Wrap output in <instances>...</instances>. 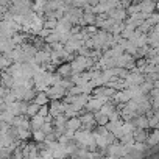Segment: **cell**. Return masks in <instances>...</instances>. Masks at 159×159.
<instances>
[{"mask_svg":"<svg viewBox=\"0 0 159 159\" xmlns=\"http://www.w3.org/2000/svg\"><path fill=\"white\" fill-rule=\"evenodd\" d=\"M35 103H36V105H39V106H42L44 103L47 105V97H45V94H41V95H37V98L35 100Z\"/></svg>","mask_w":159,"mask_h":159,"instance_id":"1","label":"cell"},{"mask_svg":"<svg viewBox=\"0 0 159 159\" xmlns=\"http://www.w3.org/2000/svg\"><path fill=\"white\" fill-rule=\"evenodd\" d=\"M37 111H39V105H36V103H35V105L28 106V111H27V112H28L30 116H35V114H37Z\"/></svg>","mask_w":159,"mask_h":159,"instance_id":"2","label":"cell"}]
</instances>
